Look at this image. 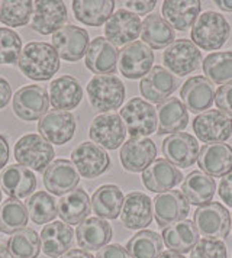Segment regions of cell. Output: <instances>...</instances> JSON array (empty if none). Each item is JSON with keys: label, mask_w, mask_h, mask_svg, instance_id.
Listing matches in <instances>:
<instances>
[{"label": "cell", "mask_w": 232, "mask_h": 258, "mask_svg": "<svg viewBox=\"0 0 232 258\" xmlns=\"http://www.w3.org/2000/svg\"><path fill=\"white\" fill-rule=\"evenodd\" d=\"M189 123V113L183 102L177 97H168L157 106V134L173 135L185 131Z\"/></svg>", "instance_id": "cell-28"}, {"label": "cell", "mask_w": 232, "mask_h": 258, "mask_svg": "<svg viewBox=\"0 0 232 258\" xmlns=\"http://www.w3.org/2000/svg\"><path fill=\"white\" fill-rule=\"evenodd\" d=\"M180 97L186 109L193 113L206 112L215 100V87L203 76H195L182 86Z\"/></svg>", "instance_id": "cell-25"}, {"label": "cell", "mask_w": 232, "mask_h": 258, "mask_svg": "<svg viewBox=\"0 0 232 258\" xmlns=\"http://www.w3.org/2000/svg\"><path fill=\"white\" fill-rule=\"evenodd\" d=\"M112 226L100 218H87L77 226V244L84 251L102 249L112 239Z\"/></svg>", "instance_id": "cell-29"}, {"label": "cell", "mask_w": 232, "mask_h": 258, "mask_svg": "<svg viewBox=\"0 0 232 258\" xmlns=\"http://www.w3.org/2000/svg\"><path fill=\"white\" fill-rule=\"evenodd\" d=\"M28 209L22 202L8 198L0 203V232L15 234L26 228L28 225Z\"/></svg>", "instance_id": "cell-39"}, {"label": "cell", "mask_w": 232, "mask_h": 258, "mask_svg": "<svg viewBox=\"0 0 232 258\" xmlns=\"http://www.w3.org/2000/svg\"><path fill=\"white\" fill-rule=\"evenodd\" d=\"M131 258H158L162 252V236L150 229H142L127 244Z\"/></svg>", "instance_id": "cell-40"}, {"label": "cell", "mask_w": 232, "mask_h": 258, "mask_svg": "<svg viewBox=\"0 0 232 258\" xmlns=\"http://www.w3.org/2000/svg\"><path fill=\"white\" fill-rule=\"evenodd\" d=\"M96 258H131L128 254L127 248H124L119 244H110L99 249L96 254Z\"/></svg>", "instance_id": "cell-48"}, {"label": "cell", "mask_w": 232, "mask_h": 258, "mask_svg": "<svg viewBox=\"0 0 232 258\" xmlns=\"http://www.w3.org/2000/svg\"><path fill=\"white\" fill-rule=\"evenodd\" d=\"M121 117L132 138H147L157 131V110L144 99H131L121 109Z\"/></svg>", "instance_id": "cell-5"}, {"label": "cell", "mask_w": 232, "mask_h": 258, "mask_svg": "<svg viewBox=\"0 0 232 258\" xmlns=\"http://www.w3.org/2000/svg\"><path fill=\"white\" fill-rule=\"evenodd\" d=\"M119 216L128 229H144L152 221V200L141 191H132L124 199Z\"/></svg>", "instance_id": "cell-27"}, {"label": "cell", "mask_w": 232, "mask_h": 258, "mask_svg": "<svg viewBox=\"0 0 232 258\" xmlns=\"http://www.w3.org/2000/svg\"><path fill=\"white\" fill-rule=\"evenodd\" d=\"M177 86L179 82L173 74L164 67L157 66L142 77L139 83V92L148 102L160 105L176 92Z\"/></svg>", "instance_id": "cell-20"}, {"label": "cell", "mask_w": 232, "mask_h": 258, "mask_svg": "<svg viewBox=\"0 0 232 258\" xmlns=\"http://www.w3.org/2000/svg\"><path fill=\"white\" fill-rule=\"evenodd\" d=\"M80 174L70 160H55L44 171V186L55 196H64L79 186Z\"/></svg>", "instance_id": "cell-21"}, {"label": "cell", "mask_w": 232, "mask_h": 258, "mask_svg": "<svg viewBox=\"0 0 232 258\" xmlns=\"http://www.w3.org/2000/svg\"><path fill=\"white\" fill-rule=\"evenodd\" d=\"M124 5H125V9L129 12L135 13V15H147L155 8L157 2L155 0H151V2H125Z\"/></svg>", "instance_id": "cell-50"}, {"label": "cell", "mask_w": 232, "mask_h": 258, "mask_svg": "<svg viewBox=\"0 0 232 258\" xmlns=\"http://www.w3.org/2000/svg\"><path fill=\"white\" fill-rule=\"evenodd\" d=\"M87 96L96 110L107 113L122 106L125 99V84L113 74L94 76L87 84Z\"/></svg>", "instance_id": "cell-3"}, {"label": "cell", "mask_w": 232, "mask_h": 258, "mask_svg": "<svg viewBox=\"0 0 232 258\" xmlns=\"http://www.w3.org/2000/svg\"><path fill=\"white\" fill-rule=\"evenodd\" d=\"M18 66L28 79L46 82L60 70V57L48 42H29L22 48Z\"/></svg>", "instance_id": "cell-1"}, {"label": "cell", "mask_w": 232, "mask_h": 258, "mask_svg": "<svg viewBox=\"0 0 232 258\" xmlns=\"http://www.w3.org/2000/svg\"><path fill=\"white\" fill-rule=\"evenodd\" d=\"M38 132L51 145H66L76 134V119L71 112L52 109L38 120Z\"/></svg>", "instance_id": "cell-11"}, {"label": "cell", "mask_w": 232, "mask_h": 258, "mask_svg": "<svg viewBox=\"0 0 232 258\" xmlns=\"http://www.w3.org/2000/svg\"><path fill=\"white\" fill-rule=\"evenodd\" d=\"M118 48L103 36L94 38L86 51L84 64L96 76L113 74L118 67Z\"/></svg>", "instance_id": "cell-23"}, {"label": "cell", "mask_w": 232, "mask_h": 258, "mask_svg": "<svg viewBox=\"0 0 232 258\" xmlns=\"http://www.w3.org/2000/svg\"><path fill=\"white\" fill-rule=\"evenodd\" d=\"M141 19L127 9L116 11L104 25V35L115 47H127L141 35Z\"/></svg>", "instance_id": "cell-14"}, {"label": "cell", "mask_w": 232, "mask_h": 258, "mask_svg": "<svg viewBox=\"0 0 232 258\" xmlns=\"http://www.w3.org/2000/svg\"><path fill=\"white\" fill-rule=\"evenodd\" d=\"M124 193L115 184H103L94 190L92 200V211L100 219H116L124 205Z\"/></svg>", "instance_id": "cell-35"}, {"label": "cell", "mask_w": 232, "mask_h": 258, "mask_svg": "<svg viewBox=\"0 0 232 258\" xmlns=\"http://www.w3.org/2000/svg\"><path fill=\"white\" fill-rule=\"evenodd\" d=\"M9 161V142L8 138L0 134V170Z\"/></svg>", "instance_id": "cell-52"}, {"label": "cell", "mask_w": 232, "mask_h": 258, "mask_svg": "<svg viewBox=\"0 0 232 258\" xmlns=\"http://www.w3.org/2000/svg\"><path fill=\"white\" fill-rule=\"evenodd\" d=\"M202 61L199 48L190 39H177L162 54V62L171 74L180 77L197 70Z\"/></svg>", "instance_id": "cell-9"}, {"label": "cell", "mask_w": 232, "mask_h": 258, "mask_svg": "<svg viewBox=\"0 0 232 258\" xmlns=\"http://www.w3.org/2000/svg\"><path fill=\"white\" fill-rule=\"evenodd\" d=\"M216 191L215 180L203 171H192L187 174L182 184V193L189 203L203 206L209 203Z\"/></svg>", "instance_id": "cell-37"}, {"label": "cell", "mask_w": 232, "mask_h": 258, "mask_svg": "<svg viewBox=\"0 0 232 258\" xmlns=\"http://www.w3.org/2000/svg\"><path fill=\"white\" fill-rule=\"evenodd\" d=\"M215 102L219 112L228 117H232V83L220 86L215 94Z\"/></svg>", "instance_id": "cell-47"}, {"label": "cell", "mask_w": 232, "mask_h": 258, "mask_svg": "<svg viewBox=\"0 0 232 258\" xmlns=\"http://www.w3.org/2000/svg\"><path fill=\"white\" fill-rule=\"evenodd\" d=\"M89 135L96 145L104 150H116L119 148L127 137V128L124 125V120L121 115L115 112L102 113L93 119Z\"/></svg>", "instance_id": "cell-8"}, {"label": "cell", "mask_w": 232, "mask_h": 258, "mask_svg": "<svg viewBox=\"0 0 232 258\" xmlns=\"http://www.w3.org/2000/svg\"><path fill=\"white\" fill-rule=\"evenodd\" d=\"M71 163L84 178H96L110 167V157L94 142H81L71 153Z\"/></svg>", "instance_id": "cell-10"}, {"label": "cell", "mask_w": 232, "mask_h": 258, "mask_svg": "<svg viewBox=\"0 0 232 258\" xmlns=\"http://www.w3.org/2000/svg\"><path fill=\"white\" fill-rule=\"evenodd\" d=\"M0 183L3 191L12 199L22 200L31 198L36 190V177L26 167L13 164L6 167L0 176Z\"/></svg>", "instance_id": "cell-26"}, {"label": "cell", "mask_w": 232, "mask_h": 258, "mask_svg": "<svg viewBox=\"0 0 232 258\" xmlns=\"http://www.w3.org/2000/svg\"><path fill=\"white\" fill-rule=\"evenodd\" d=\"M54 155L52 145L36 134H26L15 144V160L31 171H45L52 163Z\"/></svg>", "instance_id": "cell-4"}, {"label": "cell", "mask_w": 232, "mask_h": 258, "mask_svg": "<svg viewBox=\"0 0 232 258\" xmlns=\"http://www.w3.org/2000/svg\"><path fill=\"white\" fill-rule=\"evenodd\" d=\"M152 213L158 226L165 228L168 225L185 221L190 212V203L180 190H168L160 193L152 200Z\"/></svg>", "instance_id": "cell-17"}, {"label": "cell", "mask_w": 232, "mask_h": 258, "mask_svg": "<svg viewBox=\"0 0 232 258\" xmlns=\"http://www.w3.org/2000/svg\"><path fill=\"white\" fill-rule=\"evenodd\" d=\"M231 35V25L220 13L203 12L192 26L190 38L196 47L205 51H215L225 45Z\"/></svg>", "instance_id": "cell-2"}, {"label": "cell", "mask_w": 232, "mask_h": 258, "mask_svg": "<svg viewBox=\"0 0 232 258\" xmlns=\"http://www.w3.org/2000/svg\"><path fill=\"white\" fill-rule=\"evenodd\" d=\"M141 38L142 42L151 49H162L173 44L176 34L162 16L148 15L141 25Z\"/></svg>", "instance_id": "cell-36"}, {"label": "cell", "mask_w": 232, "mask_h": 258, "mask_svg": "<svg viewBox=\"0 0 232 258\" xmlns=\"http://www.w3.org/2000/svg\"><path fill=\"white\" fill-rule=\"evenodd\" d=\"M58 216L67 225H80L87 219L92 203L84 188H74L64 196H61L57 203Z\"/></svg>", "instance_id": "cell-32"}, {"label": "cell", "mask_w": 232, "mask_h": 258, "mask_svg": "<svg viewBox=\"0 0 232 258\" xmlns=\"http://www.w3.org/2000/svg\"><path fill=\"white\" fill-rule=\"evenodd\" d=\"M157 157V147L150 138H129L122 144L119 158L122 167L131 173L147 170Z\"/></svg>", "instance_id": "cell-19"}, {"label": "cell", "mask_w": 232, "mask_h": 258, "mask_svg": "<svg viewBox=\"0 0 232 258\" xmlns=\"http://www.w3.org/2000/svg\"><path fill=\"white\" fill-rule=\"evenodd\" d=\"M52 47L57 51L58 57L70 62L80 61L89 48V34L86 29L76 25L63 26L55 34H52Z\"/></svg>", "instance_id": "cell-15"}, {"label": "cell", "mask_w": 232, "mask_h": 258, "mask_svg": "<svg viewBox=\"0 0 232 258\" xmlns=\"http://www.w3.org/2000/svg\"><path fill=\"white\" fill-rule=\"evenodd\" d=\"M57 200L54 199V196H51L49 193L36 191L26 202L28 215L34 223H38V225L49 223L57 218Z\"/></svg>", "instance_id": "cell-43"}, {"label": "cell", "mask_w": 232, "mask_h": 258, "mask_svg": "<svg viewBox=\"0 0 232 258\" xmlns=\"http://www.w3.org/2000/svg\"><path fill=\"white\" fill-rule=\"evenodd\" d=\"M203 73L210 83H232V51L212 52L203 61Z\"/></svg>", "instance_id": "cell-42"}, {"label": "cell", "mask_w": 232, "mask_h": 258, "mask_svg": "<svg viewBox=\"0 0 232 258\" xmlns=\"http://www.w3.org/2000/svg\"><path fill=\"white\" fill-rule=\"evenodd\" d=\"M60 258H94L89 252V251H84V249H70L67 251L64 255H61Z\"/></svg>", "instance_id": "cell-53"}, {"label": "cell", "mask_w": 232, "mask_h": 258, "mask_svg": "<svg viewBox=\"0 0 232 258\" xmlns=\"http://www.w3.org/2000/svg\"><path fill=\"white\" fill-rule=\"evenodd\" d=\"M193 222L205 238L222 239L231 231V212L219 202H209L195 211Z\"/></svg>", "instance_id": "cell-6"}, {"label": "cell", "mask_w": 232, "mask_h": 258, "mask_svg": "<svg viewBox=\"0 0 232 258\" xmlns=\"http://www.w3.org/2000/svg\"><path fill=\"white\" fill-rule=\"evenodd\" d=\"M0 258H13L9 252V249H8V246L2 245V244H0Z\"/></svg>", "instance_id": "cell-56"}, {"label": "cell", "mask_w": 232, "mask_h": 258, "mask_svg": "<svg viewBox=\"0 0 232 258\" xmlns=\"http://www.w3.org/2000/svg\"><path fill=\"white\" fill-rule=\"evenodd\" d=\"M34 12V2L29 0H3L0 2V22L11 28L29 24Z\"/></svg>", "instance_id": "cell-44"}, {"label": "cell", "mask_w": 232, "mask_h": 258, "mask_svg": "<svg viewBox=\"0 0 232 258\" xmlns=\"http://www.w3.org/2000/svg\"><path fill=\"white\" fill-rule=\"evenodd\" d=\"M162 242L170 251L187 254L199 241V231L193 221H180L162 228Z\"/></svg>", "instance_id": "cell-34"}, {"label": "cell", "mask_w": 232, "mask_h": 258, "mask_svg": "<svg viewBox=\"0 0 232 258\" xmlns=\"http://www.w3.org/2000/svg\"><path fill=\"white\" fill-rule=\"evenodd\" d=\"M152 49L141 41H135L124 47L118 55L119 71L129 80H137L147 76L148 71L152 69Z\"/></svg>", "instance_id": "cell-12"}, {"label": "cell", "mask_w": 232, "mask_h": 258, "mask_svg": "<svg viewBox=\"0 0 232 258\" xmlns=\"http://www.w3.org/2000/svg\"><path fill=\"white\" fill-rule=\"evenodd\" d=\"M6 246L13 258H38L41 252V236L32 228H23L12 234Z\"/></svg>", "instance_id": "cell-41"}, {"label": "cell", "mask_w": 232, "mask_h": 258, "mask_svg": "<svg viewBox=\"0 0 232 258\" xmlns=\"http://www.w3.org/2000/svg\"><path fill=\"white\" fill-rule=\"evenodd\" d=\"M215 5L225 12H232V0H216Z\"/></svg>", "instance_id": "cell-54"}, {"label": "cell", "mask_w": 232, "mask_h": 258, "mask_svg": "<svg viewBox=\"0 0 232 258\" xmlns=\"http://www.w3.org/2000/svg\"><path fill=\"white\" fill-rule=\"evenodd\" d=\"M193 132L206 144L226 141L232 135V119L219 110L209 109L193 119Z\"/></svg>", "instance_id": "cell-16"}, {"label": "cell", "mask_w": 232, "mask_h": 258, "mask_svg": "<svg viewBox=\"0 0 232 258\" xmlns=\"http://www.w3.org/2000/svg\"><path fill=\"white\" fill-rule=\"evenodd\" d=\"M22 52V39L9 28H0V64L13 66Z\"/></svg>", "instance_id": "cell-45"}, {"label": "cell", "mask_w": 232, "mask_h": 258, "mask_svg": "<svg viewBox=\"0 0 232 258\" xmlns=\"http://www.w3.org/2000/svg\"><path fill=\"white\" fill-rule=\"evenodd\" d=\"M67 18V8L64 2L38 0L34 3L31 28L41 35L55 34L66 25Z\"/></svg>", "instance_id": "cell-13"}, {"label": "cell", "mask_w": 232, "mask_h": 258, "mask_svg": "<svg viewBox=\"0 0 232 258\" xmlns=\"http://www.w3.org/2000/svg\"><path fill=\"white\" fill-rule=\"evenodd\" d=\"M0 203H2V190H0Z\"/></svg>", "instance_id": "cell-57"}, {"label": "cell", "mask_w": 232, "mask_h": 258, "mask_svg": "<svg viewBox=\"0 0 232 258\" xmlns=\"http://www.w3.org/2000/svg\"><path fill=\"white\" fill-rule=\"evenodd\" d=\"M41 249L46 257L60 258L73 246L74 232L64 222H51L41 231Z\"/></svg>", "instance_id": "cell-30"}, {"label": "cell", "mask_w": 232, "mask_h": 258, "mask_svg": "<svg viewBox=\"0 0 232 258\" xmlns=\"http://www.w3.org/2000/svg\"><path fill=\"white\" fill-rule=\"evenodd\" d=\"M190 258H226V246L219 239L202 238L190 251Z\"/></svg>", "instance_id": "cell-46"}, {"label": "cell", "mask_w": 232, "mask_h": 258, "mask_svg": "<svg viewBox=\"0 0 232 258\" xmlns=\"http://www.w3.org/2000/svg\"><path fill=\"white\" fill-rule=\"evenodd\" d=\"M48 107L49 96L42 86H23L13 96V112L19 119L26 122L39 120L41 117L45 116Z\"/></svg>", "instance_id": "cell-7"}, {"label": "cell", "mask_w": 232, "mask_h": 258, "mask_svg": "<svg viewBox=\"0 0 232 258\" xmlns=\"http://www.w3.org/2000/svg\"><path fill=\"white\" fill-rule=\"evenodd\" d=\"M49 103L57 110L70 112L80 105L83 87L80 82L71 76H61L49 84Z\"/></svg>", "instance_id": "cell-31"}, {"label": "cell", "mask_w": 232, "mask_h": 258, "mask_svg": "<svg viewBox=\"0 0 232 258\" xmlns=\"http://www.w3.org/2000/svg\"><path fill=\"white\" fill-rule=\"evenodd\" d=\"M218 193H219L220 200L232 208V171L229 174L223 176V178L220 180Z\"/></svg>", "instance_id": "cell-49"}, {"label": "cell", "mask_w": 232, "mask_h": 258, "mask_svg": "<svg viewBox=\"0 0 232 258\" xmlns=\"http://www.w3.org/2000/svg\"><path fill=\"white\" fill-rule=\"evenodd\" d=\"M115 9V2L112 0H74L73 12L76 19L87 26H100L107 22Z\"/></svg>", "instance_id": "cell-38"}, {"label": "cell", "mask_w": 232, "mask_h": 258, "mask_svg": "<svg viewBox=\"0 0 232 258\" xmlns=\"http://www.w3.org/2000/svg\"><path fill=\"white\" fill-rule=\"evenodd\" d=\"M158 258H186L183 254H179V252H174V251H162L161 254H160V257Z\"/></svg>", "instance_id": "cell-55"}, {"label": "cell", "mask_w": 232, "mask_h": 258, "mask_svg": "<svg viewBox=\"0 0 232 258\" xmlns=\"http://www.w3.org/2000/svg\"><path fill=\"white\" fill-rule=\"evenodd\" d=\"M142 184L152 193H165L182 183V171L168 163L167 160L158 158L142 171Z\"/></svg>", "instance_id": "cell-24"}, {"label": "cell", "mask_w": 232, "mask_h": 258, "mask_svg": "<svg viewBox=\"0 0 232 258\" xmlns=\"http://www.w3.org/2000/svg\"><path fill=\"white\" fill-rule=\"evenodd\" d=\"M231 229H232V212H231Z\"/></svg>", "instance_id": "cell-58"}, {"label": "cell", "mask_w": 232, "mask_h": 258, "mask_svg": "<svg viewBox=\"0 0 232 258\" xmlns=\"http://www.w3.org/2000/svg\"><path fill=\"white\" fill-rule=\"evenodd\" d=\"M12 97V87L9 82L0 77V109L6 107Z\"/></svg>", "instance_id": "cell-51"}, {"label": "cell", "mask_w": 232, "mask_h": 258, "mask_svg": "<svg viewBox=\"0 0 232 258\" xmlns=\"http://www.w3.org/2000/svg\"><path fill=\"white\" fill-rule=\"evenodd\" d=\"M161 151L168 163H171L176 167L187 168L197 161L200 148L193 135L187 132H177L173 135H168L162 141Z\"/></svg>", "instance_id": "cell-18"}, {"label": "cell", "mask_w": 232, "mask_h": 258, "mask_svg": "<svg viewBox=\"0 0 232 258\" xmlns=\"http://www.w3.org/2000/svg\"><path fill=\"white\" fill-rule=\"evenodd\" d=\"M202 11V3L197 0H165L162 3L161 12L164 19L171 28L185 32L196 22L197 16Z\"/></svg>", "instance_id": "cell-33"}, {"label": "cell", "mask_w": 232, "mask_h": 258, "mask_svg": "<svg viewBox=\"0 0 232 258\" xmlns=\"http://www.w3.org/2000/svg\"><path fill=\"white\" fill-rule=\"evenodd\" d=\"M200 170L210 177H223L232 171V147L223 142L205 144L197 157Z\"/></svg>", "instance_id": "cell-22"}]
</instances>
